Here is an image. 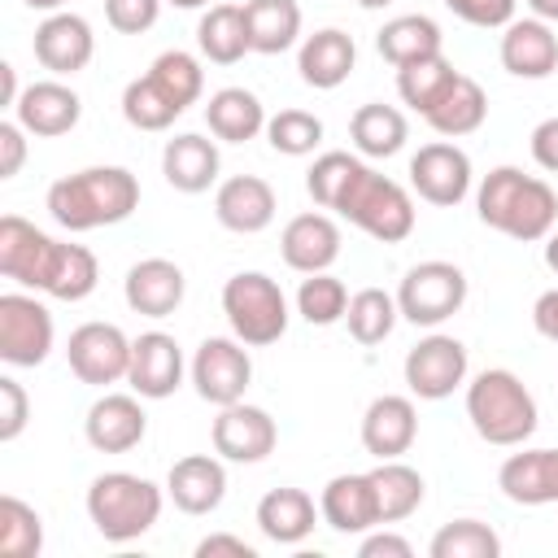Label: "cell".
Wrapping results in <instances>:
<instances>
[{"label": "cell", "mask_w": 558, "mask_h": 558, "mask_svg": "<svg viewBox=\"0 0 558 558\" xmlns=\"http://www.w3.org/2000/svg\"><path fill=\"white\" fill-rule=\"evenodd\" d=\"M0 275L17 288L48 292L57 301H83L100 283V262L83 244L52 240L35 222L4 214L0 218Z\"/></svg>", "instance_id": "cell-1"}, {"label": "cell", "mask_w": 558, "mask_h": 558, "mask_svg": "<svg viewBox=\"0 0 558 558\" xmlns=\"http://www.w3.org/2000/svg\"><path fill=\"white\" fill-rule=\"evenodd\" d=\"M48 214L65 231H96L126 222L140 209V179L126 166H87L57 179L44 196Z\"/></svg>", "instance_id": "cell-2"}, {"label": "cell", "mask_w": 558, "mask_h": 558, "mask_svg": "<svg viewBox=\"0 0 558 558\" xmlns=\"http://www.w3.org/2000/svg\"><path fill=\"white\" fill-rule=\"evenodd\" d=\"M475 214L484 227L519 244H536L558 227V192L545 179L523 174L519 166H497L475 192Z\"/></svg>", "instance_id": "cell-3"}, {"label": "cell", "mask_w": 558, "mask_h": 558, "mask_svg": "<svg viewBox=\"0 0 558 558\" xmlns=\"http://www.w3.org/2000/svg\"><path fill=\"white\" fill-rule=\"evenodd\" d=\"M466 418L480 440L497 449H519L536 432L541 414H536V397L514 371L488 366L466 384Z\"/></svg>", "instance_id": "cell-4"}, {"label": "cell", "mask_w": 558, "mask_h": 558, "mask_svg": "<svg viewBox=\"0 0 558 558\" xmlns=\"http://www.w3.org/2000/svg\"><path fill=\"white\" fill-rule=\"evenodd\" d=\"M161 488L131 471H105L87 488V519L109 545L140 541L161 519Z\"/></svg>", "instance_id": "cell-5"}, {"label": "cell", "mask_w": 558, "mask_h": 558, "mask_svg": "<svg viewBox=\"0 0 558 558\" xmlns=\"http://www.w3.org/2000/svg\"><path fill=\"white\" fill-rule=\"evenodd\" d=\"M336 214L344 222H353L357 231H366L371 240H379V244H401L414 231V201H410V192L397 179H388L375 166H366V161L349 179V187L340 192Z\"/></svg>", "instance_id": "cell-6"}, {"label": "cell", "mask_w": 558, "mask_h": 558, "mask_svg": "<svg viewBox=\"0 0 558 558\" xmlns=\"http://www.w3.org/2000/svg\"><path fill=\"white\" fill-rule=\"evenodd\" d=\"M222 314L231 323V336L248 349H266L288 331V296L262 270H240L222 283Z\"/></svg>", "instance_id": "cell-7"}, {"label": "cell", "mask_w": 558, "mask_h": 558, "mask_svg": "<svg viewBox=\"0 0 558 558\" xmlns=\"http://www.w3.org/2000/svg\"><path fill=\"white\" fill-rule=\"evenodd\" d=\"M466 305V275L453 262H418L397 288V310L414 327H440Z\"/></svg>", "instance_id": "cell-8"}, {"label": "cell", "mask_w": 558, "mask_h": 558, "mask_svg": "<svg viewBox=\"0 0 558 558\" xmlns=\"http://www.w3.org/2000/svg\"><path fill=\"white\" fill-rule=\"evenodd\" d=\"M192 388L201 401L209 405H231V401H244L248 384H253V357H248V344L235 340V336H205L201 349L192 353Z\"/></svg>", "instance_id": "cell-9"}, {"label": "cell", "mask_w": 558, "mask_h": 558, "mask_svg": "<svg viewBox=\"0 0 558 558\" xmlns=\"http://www.w3.org/2000/svg\"><path fill=\"white\" fill-rule=\"evenodd\" d=\"M52 314L31 292H4L0 296V362L4 366H39L52 353Z\"/></svg>", "instance_id": "cell-10"}, {"label": "cell", "mask_w": 558, "mask_h": 558, "mask_svg": "<svg viewBox=\"0 0 558 558\" xmlns=\"http://www.w3.org/2000/svg\"><path fill=\"white\" fill-rule=\"evenodd\" d=\"M466 366H471L466 362V344L458 336L432 331V336H423L405 353L401 375H405L410 397H418V401H445V397H453V388L466 384Z\"/></svg>", "instance_id": "cell-11"}, {"label": "cell", "mask_w": 558, "mask_h": 558, "mask_svg": "<svg viewBox=\"0 0 558 558\" xmlns=\"http://www.w3.org/2000/svg\"><path fill=\"white\" fill-rule=\"evenodd\" d=\"M65 362L74 379L92 388H109L131 371V340L118 323H78L65 340Z\"/></svg>", "instance_id": "cell-12"}, {"label": "cell", "mask_w": 558, "mask_h": 558, "mask_svg": "<svg viewBox=\"0 0 558 558\" xmlns=\"http://www.w3.org/2000/svg\"><path fill=\"white\" fill-rule=\"evenodd\" d=\"M471 157L453 140H432L410 157V187L440 209H453L471 192Z\"/></svg>", "instance_id": "cell-13"}, {"label": "cell", "mask_w": 558, "mask_h": 558, "mask_svg": "<svg viewBox=\"0 0 558 558\" xmlns=\"http://www.w3.org/2000/svg\"><path fill=\"white\" fill-rule=\"evenodd\" d=\"M209 440H214V453L227 458V462H262L275 453L279 445V427L275 418L262 410V405H248V401H231L218 410L214 427H209Z\"/></svg>", "instance_id": "cell-14"}, {"label": "cell", "mask_w": 558, "mask_h": 558, "mask_svg": "<svg viewBox=\"0 0 558 558\" xmlns=\"http://www.w3.org/2000/svg\"><path fill=\"white\" fill-rule=\"evenodd\" d=\"M31 52L35 61L57 74V78H70L78 70L92 65L96 57V35H92V22L78 17V13H48L39 26H35V39H31Z\"/></svg>", "instance_id": "cell-15"}, {"label": "cell", "mask_w": 558, "mask_h": 558, "mask_svg": "<svg viewBox=\"0 0 558 558\" xmlns=\"http://www.w3.org/2000/svg\"><path fill=\"white\" fill-rule=\"evenodd\" d=\"M140 392H105L92 401L87 418H83V436L96 453H131L144 432H148V414L140 405Z\"/></svg>", "instance_id": "cell-16"}, {"label": "cell", "mask_w": 558, "mask_h": 558, "mask_svg": "<svg viewBox=\"0 0 558 558\" xmlns=\"http://www.w3.org/2000/svg\"><path fill=\"white\" fill-rule=\"evenodd\" d=\"M13 118L35 135V140H57V135H70L83 118V100L74 87H65L61 78H35L22 87L17 105H13Z\"/></svg>", "instance_id": "cell-17"}, {"label": "cell", "mask_w": 558, "mask_h": 558, "mask_svg": "<svg viewBox=\"0 0 558 558\" xmlns=\"http://www.w3.org/2000/svg\"><path fill=\"white\" fill-rule=\"evenodd\" d=\"M131 392L144 401H166L183 384V349L170 331H144L131 340V371H126Z\"/></svg>", "instance_id": "cell-18"}, {"label": "cell", "mask_w": 558, "mask_h": 558, "mask_svg": "<svg viewBox=\"0 0 558 558\" xmlns=\"http://www.w3.org/2000/svg\"><path fill=\"white\" fill-rule=\"evenodd\" d=\"M418 440V410H414V397H401V392H384L366 405L362 414V449L371 458H401L410 453Z\"/></svg>", "instance_id": "cell-19"}, {"label": "cell", "mask_w": 558, "mask_h": 558, "mask_svg": "<svg viewBox=\"0 0 558 558\" xmlns=\"http://www.w3.org/2000/svg\"><path fill=\"white\" fill-rule=\"evenodd\" d=\"M318 510L323 523L340 536H362L371 527H379V506H375V484L371 471H349V475H331L318 493Z\"/></svg>", "instance_id": "cell-20"}, {"label": "cell", "mask_w": 558, "mask_h": 558, "mask_svg": "<svg viewBox=\"0 0 558 558\" xmlns=\"http://www.w3.org/2000/svg\"><path fill=\"white\" fill-rule=\"evenodd\" d=\"M275 209H279L275 187H270L266 179H257V174H231V179H222L218 192H214V214H218V222H222L227 231H235V235H257V231H266V227L275 222Z\"/></svg>", "instance_id": "cell-21"}, {"label": "cell", "mask_w": 558, "mask_h": 558, "mask_svg": "<svg viewBox=\"0 0 558 558\" xmlns=\"http://www.w3.org/2000/svg\"><path fill=\"white\" fill-rule=\"evenodd\" d=\"M183 292H187V279L170 257H144L122 279L126 305L144 318H170L183 305Z\"/></svg>", "instance_id": "cell-22"}, {"label": "cell", "mask_w": 558, "mask_h": 558, "mask_svg": "<svg viewBox=\"0 0 558 558\" xmlns=\"http://www.w3.org/2000/svg\"><path fill=\"white\" fill-rule=\"evenodd\" d=\"M279 253L301 275L331 270V262L340 257V227H336V218L331 214H318V209L288 218V227L279 235Z\"/></svg>", "instance_id": "cell-23"}, {"label": "cell", "mask_w": 558, "mask_h": 558, "mask_svg": "<svg viewBox=\"0 0 558 558\" xmlns=\"http://www.w3.org/2000/svg\"><path fill=\"white\" fill-rule=\"evenodd\" d=\"M166 497L183 514H214L227 497V466L214 453H187L166 475Z\"/></svg>", "instance_id": "cell-24"}, {"label": "cell", "mask_w": 558, "mask_h": 558, "mask_svg": "<svg viewBox=\"0 0 558 558\" xmlns=\"http://www.w3.org/2000/svg\"><path fill=\"white\" fill-rule=\"evenodd\" d=\"M353 65H357V44L340 26H323V31L305 35L301 48H296L301 83L305 87H318V92H336L353 74Z\"/></svg>", "instance_id": "cell-25"}, {"label": "cell", "mask_w": 558, "mask_h": 558, "mask_svg": "<svg viewBox=\"0 0 558 558\" xmlns=\"http://www.w3.org/2000/svg\"><path fill=\"white\" fill-rule=\"evenodd\" d=\"M501 65L514 78H549L558 70V35L549 22L541 17H514L510 26H501Z\"/></svg>", "instance_id": "cell-26"}, {"label": "cell", "mask_w": 558, "mask_h": 558, "mask_svg": "<svg viewBox=\"0 0 558 558\" xmlns=\"http://www.w3.org/2000/svg\"><path fill=\"white\" fill-rule=\"evenodd\" d=\"M218 166H222L218 144L205 140V135H196V131L174 135V140H166V148H161V174H166V183H170L174 192H183V196L209 192V187L218 183Z\"/></svg>", "instance_id": "cell-27"}, {"label": "cell", "mask_w": 558, "mask_h": 558, "mask_svg": "<svg viewBox=\"0 0 558 558\" xmlns=\"http://www.w3.org/2000/svg\"><path fill=\"white\" fill-rule=\"evenodd\" d=\"M497 488L514 506H554L558 501V449L510 453L497 471Z\"/></svg>", "instance_id": "cell-28"}, {"label": "cell", "mask_w": 558, "mask_h": 558, "mask_svg": "<svg viewBox=\"0 0 558 558\" xmlns=\"http://www.w3.org/2000/svg\"><path fill=\"white\" fill-rule=\"evenodd\" d=\"M318 519H323V510L314 506V497L305 488H270L257 501V532L275 545H301Z\"/></svg>", "instance_id": "cell-29"}, {"label": "cell", "mask_w": 558, "mask_h": 558, "mask_svg": "<svg viewBox=\"0 0 558 558\" xmlns=\"http://www.w3.org/2000/svg\"><path fill=\"white\" fill-rule=\"evenodd\" d=\"M205 126L222 144H248L266 131V105L248 87H218L205 105Z\"/></svg>", "instance_id": "cell-30"}, {"label": "cell", "mask_w": 558, "mask_h": 558, "mask_svg": "<svg viewBox=\"0 0 558 558\" xmlns=\"http://www.w3.org/2000/svg\"><path fill=\"white\" fill-rule=\"evenodd\" d=\"M375 52L397 70V65H410L418 57H432V52H445V35H440V22L427 17V13H401V17H388L379 31H375Z\"/></svg>", "instance_id": "cell-31"}, {"label": "cell", "mask_w": 558, "mask_h": 558, "mask_svg": "<svg viewBox=\"0 0 558 558\" xmlns=\"http://www.w3.org/2000/svg\"><path fill=\"white\" fill-rule=\"evenodd\" d=\"M484 118H488V96H484V87H480L471 74H458V78L440 92V100L423 113V122H427L436 135H445V140H458V135L480 131Z\"/></svg>", "instance_id": "cell-32"}, {"label": "cell", "mask_w": 558, "mask_h": 558, "mask_svg": "<svg viewBox=\"0 0 558 558\" xmlns=\"http://www.w3.org/2000/svg\"><path fill=\"white\" fill-rule=\"evenodd\" d=\"M349 140L357 148V157H397L410 140V122L397 105H384V100H371V105H357L353 118H349Z\"/></svg>", "instance_id": "cell-33"}, {"label": "cell", "mask_w": 558, "mask_h": 558, "mask_svg": "<svg viewBox=\"0 0 558 558\" xmlns=\"http://www.w3.org/2000/svg\"><path fill=\"white\" fill-rule=\"evenodd\" d=\"M248 48L262 57H279L301 39V4L296 0H244Z\"/></svg>", "instance_id": "cell-34"}, {"label": "cell", "mask_w": 558, "mask_h": 558, "mask_svg": "<svg viewBox=\"0 0 558 558\" xmlns=\"http://www.w3.org/2000/svg\"><path fill=\"white\" fill-rule=\"evenodd\" d=\"M196 48L214 65H235L248 48V26H244V4H209L196 22Z\"/></svg>", "instance_id": "cell-35"}, {"label": "cell", "mask_w": 558, "mask_h": 558, "mask_svg": "<svg viewBox=\"0 0 558 558\" xmlns=\"http://www.w3.org/2000/svg\"><path fill=\"white\" fill-rule=\"evenodd\" d=\"M371 484H375V506H379V527L384 523H401L410 519L418 506H423V475L401 462V458H384L375 471H371Z\"/></svg>", "instance_id": "cell-36"}, {"label": "cell", "mask_w": 558, "mask_h": 558, "mask_svg": "<svg viewBox=\"0 0 558 558\" xmlns=\"http://www.w3.org/2000/svg\"><path fill=\"white\" fill-rule=\"evenodd\" d=\"M453 78H458L453 61L445 52H432V57H418L410 65H397V96H401V105H410L423 118Z\"/></svg>", "instance_id": "cell-37"}, {"label": "cell", "mask_w": 558, "mask_h": 558, "mask_svg": "<svg viewBox=\"0 0 558 558\" xmlns=\"http://www.w3.org/2000/svg\"><path fill=\"white\" fill-rule=\"evenodd\" d=\"M148 78L157 83V92H161L179 113H187V105H196L201 92H205V70H201V61H196L192 52H183V48H166V52L148 65Z\"/></svg>", "instance_id": "cell-38"}, {"label": "cell", "mask_w": 558, "mask_h": 558, "mask_svg": "<svg viewBox=\"0 0 558 558\" xmlns=\"http://www.w3.org/2000/svg\"><path fill=\"white\" fill-rule=\"evenodd\" d=\"M401 310H397V296L384 292V288H362L349 296V310H344V323H349V336L357 344H384L397 327Z\"/></svg>", "instance_id": "cell-39"}, {"label": "cell", "mask_w": 558, "mask_h": 558, "mask_svg": "<svg viewBox=\"0 0 558 558\" xmlns=\"http://www.w3.org/2000/svg\"><path fill=\"white\" fill-rule=\"evenodd\" d=\"M44 549V519L22 497H0V554L4 558H39Z\"/></svg>", "instance_id": "cell-40"}, {"label": "cell", "mask_w": 558, "mask_h": 558, "mask_svg": "<svg viewBox=\"0 0 558 558\" xmlns=\"http://www.w3.org/2000/svg\"><path fill=\"white\" fill-rule=\"evenodd\" d=\"M349 310V288L331 275V270H318V275H305L301 288H296V314L310 323V327H331L340 323Z\"/></svg>", "instance_id": "cell-41"}, {"label": "cell", "mask_w": 558, "mask_h": 558, "mask_svg": "<svg viewBox=\"0 0 558 558\" xmlns=\"http://www.w3.org/2000/svg\"><path fill=\"white\" fill-rule=\"evenodd\" d=\"M427 554L432 558H497L501 554V536L480 519H453L432 536Z\"/></svg>", "instance_id": "cell-42"}, {"label": "cell", "mask_w": 558, "mask_h": 558, "mask_svg": "<svg viewBox=\"0 0 558 558\" xmlns=\"http://www.w3.org/2000/svg\"><path fill=\"white\" fill-rule=\"evenodd\" d=\"M266 140L283 157H310L323 144V118H314L310 109H279L275 118H266Z\"/></svg>", "instance_id": "cell-43"}, {"label": "cell", "mask_w": 558, "mask_h": 558, "mask_svg": "<svg viewBox=\"0 0 558 558\" xmlns=\"http://www.w3.org/2000/svg\"><path fill=\"white\" fill-rule=\"evenodd\" d=\"M357 170H362V157H357V153H340V148L318 153L314 166L305 170V192L314 196L318 209H336L340 192L349 187V179H353Z\"/></svg>", "instance_id": "cell-44"}, {"label": "cell", "mask_w": 558, "mask_h": 558, "mask_svg": "<svg viewBox=\"0 0 558 558\" xmlns=\"http://www.w3.org/2000/svg\"><path fill=\"white\" fill-rule=\"evenodd\" d=\"M122 118L135 126V131H166L174 118H179V109L157 92V83L144 74V78H131L126 87H122Z\"/></svg>", "instance_id": "cell-45"}, {"label": "cell", "mask_w": 558, "mask_h": 558, "mask_svg": "<svg viewBox=\"0 0 558 558\" xmlns=\"http://www.w3.org/2000/svg\"><path fill=\"white\" fill-rule=\"evenodd\" d=\"M166 0H105V17L118 35H144L157 26Z\"/></svg>", "instance_id": "cell-46"}, {"label": "cell", "mask_w": 558, "mask_h": 558, "mask_svg": "<svg viewBox=\"0 0 558 558\" xmlns=\"http://www.w3.org/2000/svg\"><path fill=\"white\" fill-rule=\"evenodd\" d=\"M445 9L453 17H462L466 26H480V31H501L514 22V9L519 0H445Z\"/></svg>", "instance_id": "cell-47"}, {"label": "cell", "mask_w": 558, "mask_h": 558, "mask_svg": "<svg viewBox=\"0 0 558 558\" xmlns=\"http://www.w3.org/2000/svg\"><path fill=\"white\" fill-rule=\"evenodd\" d=\"M31 418V397L13 375H0V440H17Z\"/></svg>", "instance_id": "cell-48"}, {"label": "cell", "mask_w": 558, "mask_h": 558, "mask_svg": "<svg viewBox=\"0 0 558 558\" xmlns=\"http://www.w3.org/2000/svg\"><path fill=\"white\" fill-rule=\"evenodd\" d=\"M26 135L31 131L17 118H4L0 122V179H13L22 170V161H26Z\"/></svg>", "instance_id": "cell-49"}, {"label": "cell", "mask_w": 558, "mask_h": 558, "mask_svg": "<svg viewBox=\"0 0 558 558\" xmlns=\"http://www.w3.org/2000/svg\"><path fill=\"white\" fill-rule=\"evenodd\" d=\"M527 144H532V161H536L541 170L558 174V113H554V118H545V122H536Z\"/></svg>", "instance_id": "cell-50"}, {"label": "cell", "mask_w": 558, "mask_h": 558, "mask_svg": "<svg viewBox=\"0 0 558 558\" xmlns=\"http://www.w3.org/2000/svg\"><path fill=\"white\" fill-rule=\"evenodd\" d=\"M357 554L362 558H410L414 554V545L405 541V536H397V532H362V545H357Z\"/></svg>", "instance_id": "cell-51"}, {"label": "cell", "mask_w": 558, "mask_h": 558, "mask_svg": "<svg viewBox=\"0 0 558 558\" xmlns=\"http://www.w3.org/2000/svg\"><path fill=\"white\" fill-rule=\"evenodd\" d=\"M257 558V549L244 541V536H231V532H214L205 541H196V558Z\"/></svg>", "instance_id": "cell-52"}, {"label": "cell", "mask_w": 558, "mask_h": 558, "mask_svg": "<svg viewBox=\"0 0 558 558\" xmlns=\"http://www.w3.org/2000/svg\"><path fill=\"white\" fill-rule=\"evenodd\" d=\"M532 327H536L545 340L558 344V288H549V292L536 296V305H532Z\"/></svg>", "instance_id": "cell-53"}, {"label": "cell", "mask_w": 558, "mask_h": 558, "mask_svg": "<svg viewBox=\"0 0 558 558\" xmlns=\"http://www.w3.org/2000/svg\"><path fill=\"white\" fill-rule=\"evenodd\" d=\"M17 96H22V87H17V70H13L9 61H0V105H4V109H13V105H17Z\"/></svg>", "instance_id": "cell-54"}, {"label": "cell", "mask_w": 558, "mask_h": 558, "mask_svg": "<svg viewBox=\"0 0 558 558\" xmlns=\"http://www.w3.org/2000/svg\"><path fill=\"white\" fill-rule=\"evenodd\" d=\"M527 9H532V17H541V22H558V0H527Z\"/></svg>", "instance_id": "cell-55"}, {"label": "cell", "mask_w": 558, "mask_h": 558, "mask_svg": "<svg viewBox=\"0 0 558 558\" xmlns=\"http://www.w3.org/2000/svg\"><path fill=\"white\" fill-rule=\"evenodd\" d=\"M545 266H549V270L558 275V227H554V231L545 235Z\"/></svg>", "instance_id": "cell-56"}, {"label": "cell", "mask_w": 558, "mask_h": 558, "mask_svg": "<svg viewBox=\"0 0 558 558\" xmlns=\"http://www.w3.org/2000/svg\"><path fill=\"white\" fill-rule=\"evenodd\" d=\"M26 9H35V13H61V4L65 0H22Z\"/></svg>", "instance_id": "cell-57"}, {"label": "cell", "mask_w": 558, "mask_h": 558, "mask_svg": "<svg viewBox=\"0 0 558 558\" xmlns=\"http://www.w3.org/2000/svg\"><path fill=\"white\" fill-rule=\"evenodd\" d=\"M166 4H174V9H205L209 0H166Z\"/></svg>", "instance_id": "cell-58"}, {"label": "cell", "mask_w": 558, "mask_h": 558, "mask_svg": "<svg viewBox=\"0 0 558 558\" xmlns=\"http://www.w3.org/2000/svg\"><path fill=\"white\" fill-rule=\"evenodd\" d=\"M362 9H384V4H392V0H357Z\"/></svg>", "instance_id": "cell-59"}]
</instances>
